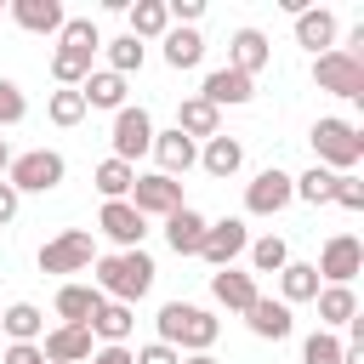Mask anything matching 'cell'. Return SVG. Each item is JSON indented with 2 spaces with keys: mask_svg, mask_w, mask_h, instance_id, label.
<instances>
[{
  "mask_svg": "<svg viewBox=\"0 0 364 364\" xmlns=\"http://www.w3.org/2000/svg\"><path fill=\"white\" fill-rule=\"evenodd\" d=\"M97 262V239L85 228H63L57 239L40 245V273H91Z\"/></svg>",
  "mask_w": 364,
  "mask_h": 364,
  "instance_id": "obj_6",
  "label": "cell"
},
{
  "mask_svg": "<svg viewBox=\"0 0 364 364\" xmlns=\"http://www.w3.org/2000/svg\"><path fill=\"white\" fill-rule=\"evenodd\" d=\"M131 358H136V364H182V353L165 347V341H148V347H136Z\"/></svg>",
  "mask_w": 364,
  "mask_h": 364,
  "instance_id": "obj_41",
  "label": "cell"
},
{
  "mask_svg": "<svg viewBox=\"0 0 364 364\" xmlns=\"http://www.w3.org/2000/svg\"><path fill=\"white\" fill-rule=\"evenodd\" d=\"M330 205H341V210H364V182H358V176H336Z\"/></svg>",
  "mask_w": 364,
  "mask_h": 364,
  "instance_id": "obj_40",
  "label": "cell"
},
{
  "mask_svg": "<svg viewBox=\"0 0 364 364\" xmlns=\"http://www.w3.org/2000/svg\"><path fill=\"white\" fill-rule=\"evenodd\" d=\"M91 182H97L102 199H125L131 182H136V165H125V159H102V165L91 171Z\"/></svg>",
  "mask_w": 364,
  "mask_h": 364,
  "instance_id": "obj_33",
  "label": "cell"
},
{
  "mask_svg": "<svg viewBox=\"0 0 364 364\" xmlns=\"http://www.w3.org/2000/svg\"><path fill=\"white\" fill-rule=\"evenodd\" d=\"M301 364H341V341H336L330 330H313V336L301 341Z\"/></svg>",
  "mask_w": 364,
  "mask_h": 364,
  "instance_id": "obj_38",
  "label": "cell"
},
{
  "mask_svg": "<svg viewBox=\"0 0 364 364\" xmlns=\"http://www.w3.org/2000/svg\"><path fill=\"white\" fill-rule=\"evenodd\" d=\"M296 46H307V51H336V11H324V6H301L296 11Z\"/></svg>",
  "mask_w": 364,
  "mask_h": 364,
  "instance_id": "obj_19",
  "label": "cell"
},
{
  "mask_svg": "<svg viewBox=\"0 0 364 364\" xmlns=\"http://www.w3.org/2000/svg\"><path fill=\"white\" fill-rule=\"evenodd\" d=\"M6 165H11V148H6V136H0V171H6Z\"/></svg>",
  "mask_w": 364,
  "mask_h": 364,
  "instance_id": "obj_46",
  "label": "cell"
},
{
  "mask_svg": "<svg viewBox=\"0 0 364 364\" xmlns=\"http://www.w3.org/2000/svg\"><path fill=\"white\" fill-rule=\"evenodd\" d=\"M245 324H250V336H262V341H284V336L296 330L290 307H284V301H273V296H256V301L245 307Z\"/></svg>",
  "mask_w": 364,
  "mask_h": 364,
  "instance_id": "obj_18",
  "label": "cell"
},
{
  "mask_svg": "<svg viewBox=\"0 0 364 364\" xmlns=\"http://www.w3.org/2000/svg\"><path fill=\"white\" fill-rule=\"evenodd\" d=\"M80 97H85V108H125V80L119 74H108V68H91L85 74V85H80Z\"/></svg>",
  "mask_w": 364,
  "mask_h": 364,
  "instance_id": "obj_29",
  "label": "cell"
},
{
  "mask_svg": "<svg viewBox=\"0 0 364 364\" xmlns=\"http://www.w3.org/2000/svg\"><path fill=\"white\" fill-rule=\"evenodd\" d=\"M154 324H159V341L176 347V353H210V341L222 336V324L193 301H165Z\"/></svg>",
  "mask_w": 364,
  "mask_h": 364,
  "instance_id": "obj_2",
  "label": "cell"
},
{
  "mask_svg": "<svg viewBox=\"0 0 364 364\" xmlns=\"http://www.w3.org/2000/svg\"><path fill=\"white\" fill-rule=\"evenodd\" d=\"M40 353H46V364H85L97 353V336H91V324H57V330H46Z\"/></svg>",
  "mask_w": 364,
  "mask_h": 364,
  "instance_id": "obj_13",
  "label": "cell"
},
{
  "mask_svg": "<svg viewBox=\"0 0 364 364\" xmlns=\"http://www.w3.org/2000/svg\"><path fill=\"white\" fill-rule=\"evenodd\" d=\"M182 364H216V358H210V353H188Z\"/></svg>",
  "mask_w": 364,
  "mask_h": 364,
  "instance_id": "obj_45",
  "label": "cell"
},
{
  "mask_svg": "<svg viewBox=\"0 0 364 364\" xmlns=\"http://www.w3.org/2000/svg\"><path fill=\"white\" fill-rule=\"evenodd\" d=\"M148 154L159 159V176H171V182L199 165V142H188L182 131H154V148H148Z\"/></svg>",
  "mask_w": 364,
  "mask_h": 364,
  "instance_id": "obj_17",
  "label": "cell"
},
{
  "mask_svg": "<svg viewBox=\"0 0 364 364\" xmlns=\"http://www.w3.org/2000/svg\"><path fill=\"white\" fill-rule=\"evenodd\" d=\"M284 262H290V245H284L279 233H267V239L250 245V267H256V273H279Z\"/></svg>",
  "mask_w": 364,
  "mask_h": 364,
  "instance_id": "obj_37",
  "label": "cell"
},
{
  "mask_svg": "<svg viewBox=\"0 0 364 364\" xmlns=\"http://www.w3.org/2000/svg\"><path fill=\"white\" fill-rule=\"evenodd\" d=\"M102 301H108V296H102L97 284H80V279H68V284L57 290V318H63V324H91Z\"/></svg>",
  "mask_w": 364,
  "mask_h": 364,
  "instance_id": "obj_21",
  "label": "cell"
},
{
  "mask_svg": "<svg viewBox=\"0 0 364 364\" xmlns=\"http://www.w3.org/2000/svg\"><path fill=\"white\" fill-rule=\"evenodd\" d=\"M85 364H136V358H131V347H97Z\"/></svg>",
  "mask_w": 364,
  "mask_h": 364,
  "instance_id": "obj_43",
  "label": "cell"
},
{
  "mask_svg": "<svg viewBox=\"0 0 364 364\" xmlns=\"http://www.w3.org/2000/svg\"><path fill=\"white\" fill-rule=\"evenodd\" d=\"M176 131H182L188 142H193V136L210 142V136H222V114H216L205 97H182V102H176Z\"/></svg>",
  "mask_w": 364,
  "mask_h": 364,
  "instance_id": "obj_25",
  "label": "cell"
},
{
  "mask_svg": "<svg viewBox=\"0 0 364 364\" xmlns=\"http://www.w3.org/2000/svg\"><path fill=\"white\" fill-rule=\"evenodd\" d=\"M318 330H341V324H353L358 318V296H353V284H318Z\"/></svg>",
  "mask_w": 364,
  "mask_h": 364,
  "instance_id": "obj_22",
  "label": "cell"
},
{
  "mask_svg": "<svg viewBox=\"0 0 364 364\" xmlns=\"http://www.w3.org/2000/svg\"><path fill=\"white\" fill-rule=\"evenodd\" d=\"M205 228H210V222H205L193 205H182V210H171V216H165V245H171L176 256H199Z\"/></svg>",
  "mask_w": 364,
  "mask_h": 364,
  "instance_id": "obj_20",
  "label": "cell"
},
{
  "mask_svg": "<svg viewBox=\"0 0 364 364\" xmlns=\"http://www.w3.org/2000/svg\"><path fill=\"white\" fill-rule=\"evenodd\" d=\"M0 364H46V353H40V341H11Z\"/></svg>",
  "mask_w": 364,
  "mask_h": 364,
  "instance_id": "obj_42",
  "label": "cell"
},
{
  "mask_svg": "<svg viewBox=\"0 0 364 364\" xmlns=\"http://www.w3.org/2000/svg\"><path fill=\"white\" fill-rule=\"evenodd\" d=\"M330 193H336V171L313 165L307 176H296V199H301V205H330Z\"/></svg>",
  "mask_w": 364,
  "mask_h": 364,
  "instance_id": "obj_36",
  "label": "cell"
},
{
  "mask_svg": "<svg viewBox=\"0 0 364 364\" xmlns=\"http://www.w3.org/2000/svg\"><path fill=\"white\" fill-rule=\"evenodd\" d=\"M148 148H154V114L125 102V108L114 114V154H108V159L136 165V154H148Z\"/></svg>",
  "mask_w": 364,
  "mask_h": 364,
  "instance_id": "obj_9",
  "label": "cell"
},
{
  "mask_svg": "<svg viewBox=\"0 0 364 364\" xmlns=\"http://www.w3.org/2000/svg\"><path fill=\"white\" fill-rule=\"evenodd\" d=\"M0 324H6L11 341H40V336H46V313H40L34 301H11V307L0 313Z\"/></svg>",
  "mask_w": 364,
  "mask_h": 364,
  "instance_id": "obj_31",
  "label": "cell"
},
{
  "mask_svg": "<svg viewBox=\"0 0 364 364\" xmlns=\"http://www.w3.org/2000/svg\"><path fill=\"white\" fill-rule=\"evenodd\" d=\"M63 176H68V159H63L57 148H28V154H17V159L6 165V182L17 188V199H23V193H51Z\"/></svg>",
  "mask_w": 364,
  "mask_h": 364,
  "instance_id": "obj_4",
  "label": "cell"
},
{
  "mask_svg": "<svg viewBox=\"0 0 364 364\" xmlns=\"http://www.w3.org/2000/svg\"><path fill=\"white\" fill-rule=\"evenodd\" d=\"M97 228H102L119 250H142V239H148V216H136V205H131V199H102Z\"/></svg>",
  "mask_w": 364,
  "mask_h": 364,
  "instance_id": "obj_12",
  "label": "cell"
},
{
  "mask_svg": "<svg viewBox=\"0 0 364 364\" xmlns=\"http://www.w3.org/2000/svg\"><path fill=\"white\" fill-rule=\"evenodd\" d=\"M290 199H296V176H284L279 165H267V171H256L245 182V210L250 216H279Z\"/></svg>",
  "mask_w": 364,
  "mask_h": 364,
  "instance_id": "obj_8",
  "label": "cell"
},
{
  "mask_svg": "<svg viewBox=\"0 0 364 364\" xmlns=\"http://www.w3.org/2000/svg\"><path fill=\"white\" fill-rule=\"evenodd\" d=\"M199 165H205V176H233L239 165H245V142L239 136H210L205 148H199Z\"/></svg>",
  "mask_w": 364,
  "mask_h": 364,
  "instance_id": "obj_27",
  "label": "cell"
},
{
  "mask_svg": "<svg viewBox=\"0 0 364 364\" xmlns=\"http://www.w3.org/2000/svg\"><path fill=\"white\" fill-rule=\"evenodd\" d=\"M11 216H17V188H11V182H0V228H6Z\"/></svg>",
  "mask_w": 364,
  "mask_h": 364,
  "instance_id": "obj_44",
  "label": "cell"
},
{
  "mask_svg": "<svg viewBox=\"0 0 364 364\" xmlns=\"http://www.w3.org/2000/svg\"><path fill=\"white\" fill-rule=\"evenodd\" d=\"M6 17H11L17 28H28V34H63V23H68L63 0H11Z\"/></svg>",
  "mask_w": 364,
  "mask_h": 364,
  "instance_id": "obj_15",
  "label": "cell"
},
{
  "mask_svg": "<svg viewBox=\"0 0 364 364\" xmlns=\"http://www.w3.org/2000/svg\"><path fill=\"white\" fill-rule=\"evenodd\" d=\"M0 23H6V6H0Z\"/></svg>",
  "mask_w": 364,
  "mask_h": 364,
  "instance_id": "obj_47",
  "label": "cell"
},
{
  "mask_svg": "<svg viewBox=\"0 0 364 364\" xmlns=\"http://www.w3.org/2000/svg\"><path fill=\"white\" fill-rule=\"evenodd\" d=\"M245 250H250V228H245L239 216H222V222H210V228H205V245H199V256H205L216 273H222V267H233Z\"/></svg>",
  "mask_w": 364,
  "mask_h": 364,
  "instance_id": "obj_10",
  "label": "cell"
},
{
  "mask_svg": "<svg viewBox=\"0 0 364 364\" xmlns=\"http://www.w3.org/2000/svg\"><path fill=\"white\" fill-rule=\"evenodd\" d=\"M46 114H51V125H63V131H68V125H80L91 108H85V97H80V91H68V85H63V91H51Z\"/></svg>",
  "mask_w": 364,
  "mask_h": 364,
  "instance_id": "obj_35",
  "label": "cell"
},
{
  "mask_svg": "<svg viewBox=\"0 0 364 364\" xmlns=\"http://www.w3.org/2000/svg\"><path fill=\"white\" fill-rule=\"evenodd\" d=\"M23 114H28L23 85H17V80H0V125H23Z\"/></svg>",
  "mask_w": 364,
  "mask_h": 364,
  "instance_id": "obj_39",
  "label": "cell"
},
{
  "mask_svg": "<svg viewBox=\"0 0 364 364\" xmlns=\"http://www.w3.org/2000/svg\"><path fill=\"white\" fill-rule=\"evenodd\" d=\"M199 57H205L199 28H165V63L171 68H199Z\"/></svg>",
  "mask_w": 364,
  "mask_h": 364,
  "instance_id": "obj_32",
  "label": "cell"
},
{
  "mask_svg": "<svg viewBox=\"0 0 364 364\" xmlns=\"http://www.w3.org/2000/svg\"><path fill=\"white\" fill-rule=\"evenodd\" d=\"M91 57H97V46H68V40H57V51H51V74H57V85L80 91L85 74H91Z\"/></svg>",
  "mask_w": 364,
  "mask_h": 364,
  "instance_id": "obj_24",
  "label": "cell"
},
{
  "mask_svg": "<svg viewBox=\"0 0 364 364\" xmlns=\"http://www.w3.org/2000/svg\"><path fill=\"white\" fill-rule=\"evenodd\" d=\"M125 17H131V40H165V28H171V11H165V0H136V6H125Z\"/></svg>",
  "mask_w": 364,
  "mask_h": 364,
  "instance_id": "obj_28",
  "label": "cell"
},
{
  "mask_svg": "<svg viewBox=\"0 0 364 364\" xmlns=\"http://www.w3.org/2000/svg\"><path fill=\"white\" fill-rule=\"evenodd\" d=\"M210 296L228 307V313H245L262 290H256V273H239V267H222V273H210Z\"/></svg>",
  "mask_w": 364,
  "mask_h": 364,
  "instance_id": "obj_23",
  "label": "cell"
},
{
  "mask_svg": "<svg viewBox=\"0 0 364 364\" xmlns=\"http://www.w3.org/2000/svg\"><path fill=\"white\" fill-rule=\"evenodd\" d=\"M91 273H97L91 284H97L108 301L136 307V301L154 290V273H159V267H154V256H148V250H119V256H97V262H91Z\"/></svg>",
  "mask_w": 364,
  "mask_h": 364,
  "instance_id": "obj_1",
  "label": "cell"
},
{
  "mask_svg": "<svg viewBox=\"0 0 364 364\" xmlns=\"http://www.w3.org/2000/svg\"><path fill=\"white\" fill-rule=\"evenodd\" d=\"M267 57H273V46H267L262 28H239V34L228 40V68L245 74V80H256V74L267 68Z\"/></svg>",
  "mask_w": 364,
  "mask_h": 364,
  "instance_id": "obj_16",
  "label": "cell"
},
{
  "mask_svg": "<svg viewBox=\"0 0 364 364\" xmlns=\"http://www.w3.org/2000/svg\"><path fill=\"white\" fill-rule=\"evenodd\" d=\"M307 142H313V159L324 171H336V176H353V165L364 159V131L353 119H336V114L330 119H313Z\"/></svg>",
  "mask_w": 364,
  "mask_h": 364,
  "instance_id": "obj_3",
  "label": "cell"
},
{
  "mask_svg": "<svg viewBox=\"0 0 364 364\" xmlns=\"http://www.w3.org/2000/svg\"><path fill=\"white\" fill-rule=\"evenodd\" d=\"M131 330H136V307H125V301H102L91 318V336H102V347H125Z\"/></svg>",
  "mask_w": 364,
  "mask_h": 364,
  "instance_id": "obj_26",
  "label": "cell"
},
{
  "mask_svg": "<svg viewBox=\"0 0 364 364\" xmlns=\"http://www.w3.org/2000/svg\"><path fill=\"white\" fill-rule=\"evenodd\" d=\"M313 296H318V273H313V262H284V267H279V301L296 307V301H313Z\"/></svg>",
  "mask_w": 364,
  "mask_h": 364,
  "instance_id": "obj_30",
  "label": "cell"
},
{
  "mask_svg": "<svg viewBox=\"0 0 364 364\" xmlns=\"http://www.w3.org/2000/svg\"><path fill=\"white\" fill-rule=\"evenodd\" d=\"M199 97L222 114V108H245L250 97H256V80H245V74H233V68H210L205 74V85H199Z\"/></svg>",
  "mask_w": 364,
  "mask_h": 364,
  "instance_id": "obj_14",
  "label": "cell"
},
{
  "mask_svg": "<svg viewBox=\"0 0 364 364\" xmlns=\"http://www.w3.org/2000/svg\"><path fill=\"white\" fill-rule=\"evenodd\" d=\"M131 205H136V216H171V210H182V182H171V176H159V171H148V176H136L131 182V193H125Z\"/></svg>",
  "mask_w": 364,
  "mask_h": 364,
  "instance_id": "obj_11",
  "label": "cell"
},
{
  "mask_svg": "<svg viewBox=\"0 0 364 364\" xmlns=\"http://www.w3.org/2000/svg\"><path fill=\"white\" fill-rule=\"evenodd\" d=\"M313 80H318V91H330L341 102H364V57H353V51L313 57Z\"/></svg>",
  "mask_w": 364,
  "mask_h": 364,
  "instance_id": "obj_5",
  "label": "cell"
},
{
  "mask_svg": "<svg viewBox=\"0 0 364 364\" xmlns=\"http://www.w3.org/2000/svg\"><path fill=\"white\" fill-rule=\"evenodd\" d=\"M102 51H108V74H136L142 68V57H148V46L142 40H131V34H119V40H102Z\"/></svg>",
  "mask_w": 364,
  "mask_h": 364,
  "instance_id": "obj_34",
  "label": "cell"
},
{
  "mask_svg": "<svg viewBox=\"0 0 364 364\" xmlns=\"http://www.w3.org/2000/svg\"><path fill=\"white\" fill-rule=\"evenodd\" d=\"M313 273H318V284H353V279L364 273V245H358L353 233H336V239H324V250H318Z\"/></svg>",
  "mask_w": 364,
  "mask_h": 364,
  "instance_id": "obj_7",
  "label": "cell"
}]
</instances>
